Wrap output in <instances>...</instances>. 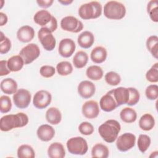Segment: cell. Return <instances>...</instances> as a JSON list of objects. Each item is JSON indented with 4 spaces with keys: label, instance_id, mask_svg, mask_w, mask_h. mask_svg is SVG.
Segmentation results:
<instances>
[{
    "label": "cell",
    "instance_id": "obj_9",
    "mask_svg": "<svg viewBox=\"0 0 158 158\" xmlns=\"http://www.w3.org/2000/svg\"><path fill=\"white\" fill-rule=\"evenodd\" d=\"M136 136L131 133H125L116 139V146L121 152H126L135 145Z\"/></svg>",
    "mask_w": 158,
    "mask_h": 158
},
{
    "label": "cell",
    "instance_id": "obj_12",
    "mask_svg": "<svg viewBox=\"0 0 158 158\" xmlns=\"http://www.w3.org/2000/svg\"><path fill=\"white\" fill-rule=\"evenodd\" d=\"M82 114L87 118L93 119L96 118L99 114L98 103L93 100L85 102L81 107Z\"/></svg>",
    "mask_w": 158,
    "mask_h": 158
},
{
    "label": "cell",
    "instance_id": "obj_40",
    "mask_svg": "<svg viewBox=\"0 0 158 158\" xmlns=\"http://www.w3.org/2000/svg\"><path fill=\"white\" fill-rule=\"evenodd\" d=\"M130 91V97L129 100L127 104L128 106H135L136 105L139 101L140 94L137 89L133 87L128 88Z\"/></svg>",
    "mask_w": 158,
    "mask_h": 158
},
{
    "label": "cell",
    "instance_id": "obj_14",
    "mask_svg": "<svg viewBox=\"0 0 158 158\" xmlns=\"http://www.w3.org/2000/svg\"><path fill=\"white\" fill-rule=\"evenodd\" d=\"M77 90L79 95L81 98L88 99L94 94L96 86L93 82L88 80H84L79 83Z\"/></svg>",
    "mask_w": 158,
    "mask_h": 158
},
{
    "label": "cell",
    "instance_id": "obj_5",
    "mask_svg": "<svg viewBox=\"0 0 158 158\" xmlns=\"http://www.w3.org/2000/svg\"><path fill=\"white\" fill-rule=\"evenodd\" d=\"M69 152L75 155H84L88 149V143L85 139L81 136L70 138L66 143Z\"/></svg>",
    "mask_w": 158,
    "mask_h": 158
},
{
    "label": "cell",
    "instance_id": "obj_45",
    "mask_svg": "<svg viewBox=\"0 0 158 158\" xmlns=\"http://www.w3.org/2000/svg\"><path fill=\"white\" fill-rule=\"evenodd\" d=\"M38 6L43 8H48L51 6L52 3L54 2L53 0H38L36 1Z\"/></svg>",
    "mask_w": 158,
    "mask_h": 158
},
{
    "label": "cell",
    "instance_id": "obj_31",
    "mask_svg": "<svg viewBox=\"0 0 158 158\" xmlns=\"http://www.w3.org/2000/svg\"><path fill=\"white\" fill-rule=\"evenodd\" d=\"M148 50L156 59L158 58V37L156 35L150 36L146 43Z\"/></svg>",
    "mask_w": 158,
    "mask_h": 158
},
{
    "label": "cell",
    "instance_id": "obj_25",
    "mask_svg": "<svg viewBox=\"0 0 158 158\" xmlns=\"http://www.w3.org/2000/svg\"><path fill=\"white\" fill-rule=\"evenodd\" d=\"M7 64L10 72H18L23 68L25 64L23 59L20 55H15L10 57L7 60Z\"/></svg>",
    "mask_w": 158,
    "mask_h": 158
},
{
    "label": "cell",
    "instance_id": "obj_18",
    "mask_svg": "<svg viewBox=\"0 0 158 158\" xmlns=\"http://www.w3.org/2000/svg\"><path fill=\"white\" fill-rule=\"evenodd\" d=\"M52 17L49 11L42 9L36 12L33 17V20L38 25L46 27L51 23Z\"/></svg>",
    "mask_w": 158,
    "mask_h": 158
},
{
    "label": "cell",
    "instance_id": "obj_7",
    "mask_svg": "<svg viewBox=\"0 0 158 158\" xmlns=\"http://www.w3.org/2000/svg\"><path fill=\"white\" fill-rule=\"evenodd\" d=\"M19 55L23 59L25 64H30L40 56V49L37 44L30 43L20 50Z\"/></svg>",
    "mask_w": 158,
    "mask_h": 158
},
{
    "label": "cell",
    "instance_id": "obj_43",
    "mask_svg": "<svg viewBox=\"0 0 158 158\" xmlns=\"http://www.w3.org/2000/svg\"><path fill=\"white\" fill-rule=\"evenodd\" d=\"M56 73V69L51 65H43L40 69V75L44 78L52 77Z\"/></svg>",
    "mask_w": 158,
    "mask_h": 158
},
{
    "label": "cell",
    "instance_id": "obj_37",
    "mask_svg": "<svg viewBox=\"0 0 158 158\" xmlns=\"http://www.w3.org/2000/svg\"><path fill=\"white\" fill-rule=\"evenodd\" d=\"M146 80L151 83L158 81V63H155L146 73Z\"/></svg>",
    "mask_w": 158,
    "mask_h": 158
},
{
    "label": "cell",
    "instance_id": "obj_22",
    "mask_svg": "<svg viewBox=\"0 0 158 158\" xmlns=\"http://www.w3.org/2000/svg\"><path fill=\"white\" fill-rule=\"evenodd\" d=\"M107 52L102 46H96L91 52L90 58L96 64H101L104 62L107 58Z\"/></svg>",
    "mask_w": 158,
    "mask_h": 158
},
{
    "label": "cell",
    "instance_id": "obj_38",
    "mask_svg": "<svg viewBox=\"0 0 158 158\" xmlns=\"http://www.w3.org/2000/svg\"><path fill=\"white\" fill-rule=\"evenodd\" d=\"M11 48V42L9 38L6 37L4 33L1 32L0 38V53L4 54L7 53Z\"/></svg>",
    "mask_w": 158,
    "mask_h": 158
},
{
    "label": "cell",
    "instance_id": "obj_33",
    "mask_svg": "<svg viewBox=\"0 0 158 158\" xmlns=\"http://www.w3.org/2000/svg\"><path fill=\"white\" fill-rule=\"evenodd\" d=\"M147 12L151 19L154 22H158V1L157 0H151L147 5Z\"/></svg>",
    "mask_w": 158,
    "mask_h": 158
},
{
    "label": "cell",
    "instance_id": "obj_42",
    "mask_svg": "<svg viewBox=\"0 0 158 158\" xmlns=\"http://www.w3.org/2000/svg\"><path fill=\"white\" fill-rule=\"evenodd\" d=\"M78 130L82 135H90L94 132V127L89 122H83L79 125Z\"/></svg>",
    "mask_w": 158,
    "mask_h": 158
},
{
    "label": "cell",
    "instance_id": "obj_27",
    "mask_svg": "<svg viewBox=\"0 0 158 158\" xmlns=\"http://www.w3.org/2000/svg\"><path fill=\"white\" fill-rule=\"evenodd\" d=\"M121 120L127 123H131L136 121L137 114L135 110L130 107H125L120 112Z\"/></svg>",
    "mask_w": 158,
    "mask_h": 158
},
{
    "label": "cell",
    "instance_id": "obj_6",
    "mask_svg": "<svg viewBox=\"0 0 158 158\" xmlns=\"http://www.w3.org/2000/svg\"><path fill=\"white\" fill-rule=\"evenodd\" d=\"M38 38L45 50L51 51L55 48L56 44V38L52 32L48 28L41 27L38 32Z\"/></svg>",
    "mask_w": 158,
    "mask_h": 158
},
{
    "label": "cell",
    "instance_id": "obj_46",
    "mask_svg": "<svg viewBox=\"0 0 158 158\" xmlns=\"http://www.w3.org/2000/svg\"><path fill=\"white\" fill-rule=\"evenodd\" d=\"M8 18L6 14L1 12H0V26H3L7 22Z\"/></svg>",
    "mask_w": 158,
    "mask_h": 158
},
{
    "label": "cell",
    "instance_id": "obj_20",
    "mask_svg": "<svg viewBox=\"0 0 158 158\" xmlns=\"http://www.w3.org/2000/svg\"><path fill=\"white\" fill-rule=\"evenodd\" d=\"M77 42L81 48L84 49L89 48L94 42V35L89 31H84L78 35Z\"/></svg>",
    "mask_w": 158,
    "mask_h": 158
},
{
    "label": "cell",
    "instance_id": "obj_41",
    "mask_svg": "<svg viewBox=\"0 0 158 158\" xmlns=\"http://www.w3.org/2000/svg\"><path fill=\"white\" fill-rule=\"evenodd\" d=\"M145 94L149 100H155L158 97V86L157 85H149L146 90Z\"/></svg>",
    "mask_w": 158,
    "mask_h": 158
},
{
    "label": "cell",
    "instance_id": "obj_23",
    "mask_svg": "<svg viewBox=\"0 0 158 158\" xmlns=\"http://www.w3.org/2000/svg\"><path fill=\"white\" fill-rule=\"evenodd\" d=\"M1 89L5 94H14L17 91V83L12 78H5L1 82Z\"/></svg>",
    "mask_w": 158,
    "mask_h": 158
},
{
    "label": "cell",
    "instance_id": "obj_24",
    "mask_svg": "<svg viewBox=\"0 0 158 158\" xmlns=\"http://www.w3.org/2000/svg\"><path fill=\"white\" fill-rule=\"evenodd\" d=\"M46 120L52 125L59 124L62 120V114L60 111L54 107L48 109L46 112Z\"/></svg>",
    "mask_w": 158,
    "mask_h": 158
},
{
    "label": "cell",
    "instance_id": "obj_11",
    "mask_svg": "<svg viewBox=\"0 0 158 158\" xmlns=\"http://www.w3.org/2000/svg\"><path fill=\"white\" fill-rule=\"evenodd\" d=\"M52 101L51 94L46 90H40L37 91L33 99V106L39 109H43L47 107Z\"/></svg>",
    "mask_w": 158,
    "mask_h": 158
},
{
    "label": "cell",
    "instance_id": "obj_8",
    "mask_svg": "<svg viewBox=\"0 0 158 158\" xmlns=\"http://www.w3.org/2000/svg\"><path fill=\"white\" fill-rule=\"evenodd\" d=\"M60 27L65 31L76 33L83 30V24L81 21L75 17L69 15L62 19L60 21Z\"/></svg>",
    "mask_w": 158,
    "mask_h": 158
},
{
    "label": "cell",
    "instance_id": "obj_26",
    "mask_svg": "<svg viewBox=\"0 0 158 158\" xmlns=\"http://www.w3.org/2000/svg\"><path fill=\"white\" fill-rule=\"evenodd\" d=\"M155 125V120L154 117L150 114L143 115L139 120V127L144 131L151 130Z\"/></svg>",
    "mask_w": 158,
    "mask_h": 158
},
{
    "label": "cell",
    "instance_id": "obj_16",
    "mask_svg": "<svg viewBox=\"0 0 158 158\" xmlns=\"http://www.w3.org/2000/svg\"><path fill=\"white\" fill-rule=\"evenodd\" d=\"M99 106L101 109L105 112H111L118 107L110 91L102 96L99 101Z\"/></svg>",
    "mask_w": 158,
    "mask_h": 158
},
{
    "label": "cell",
    "instance_id": "obj_13",
    "mask_svg": "<svg viewBox=\"0 0 158 158\" xmlns=\"http://www.w3.org/2000/svg\"><path fill=\"white\" fill-rule=\"evenodd\" d=\"M75 48V43L72 39L64 38L59 43L58 51L61 56L67 58L73 54Z\"/></svg>",
    "mask_w": 158,
    "mask_h": 158
},
{
    "label": "cell",
    "instance_id": "obj_39",
    "mask_svg": "<svg viewBox=\"0 0 158 158\" xmlns=\"http://www.w3.org/2000/svg\"><path fill=\"white\" fill-rule=\"evenodd\" d=\"M12 108V102L10 98L3 95L0 98V111L1 113H7Z\"/></svg>",
    "mask_w": 158,
    "mask_h": 158
},
{
    "label": "cell",
    "instance_id": "obj_1",
    "mask_svg": "<svg viewBox=\"0 0 158 158\" xmlns=\"http://www.w3.org/2000/svg\"><path fill=\"white\" fill-rule=\"evenodd\" d=\"M28 123V117L23 112L6 115L0 120V129L2 131H8L14 128L25 127Z\"/></svg>",
    "mask_w": 158,
    "mask_h": 158
},
{
    "label": "cell",
    "instance_id": "obj_21",
    "mask_svg": "<svg viewBox=\"0 0 158 158\" xmlns=\"http://www.w3.org/2000/svg\"><path fill=\"white\" fill-rule=\"evenodd\" d=\"M48 155L50 158H63L65 156L64 146L58 142L52 143L48 148Z\"/></svg>",
    "mask_w": 158,
    "mask_h": 158
},
{
    "label": "cell",
    "instance_id": "obj_3",
    "mask_svg": "<svg viewBox=\"0 0 158 158\" xmlns=\"http://www.w3.org/2000/svg\"><path fill=\"white\" fill-rule=\"evenodd\" d=\"M102 5L98 1L83 4L78 9V15L83 20L97 19L102 14Z\"/></svg>",
    "mask_w": 158,
    "mask_h": 158
},
{
    "label": "cell",
    "instance_id": "obj_15",
    "mask_svg": "<svg viewBox=\"0 0 158 158\" xmlns=\"http://www.w3.org/2000/svg\"><path fill=\"white\" fill-rule=\"evenodd\" d=\"M110 92L118 106L127 104L130 97V91L128 88L120 86L110 90Z\"/></svg>",
    "mask_w": 158,
    "mask_h": 158
},
{
    "label": "cell",
    "instance_id": "obj_19",
    "mask_svg": "<svg viewBox=\"0 0 158 158\" xmlns=\"http://www.w3.org/2000/svg\"><path fill=\"white\" fill-rule=\"evenodd\" d=\"M35 36L34 29L29 25L21 27L17 32V39L22 43H28L31 41Z\"/></svg>",
    "mask_w": 158,
    "mask_h": 158
},
{
    "label": "cell",
    "instance_id": "obj_10",
    "mask_svg": "<svg viewBox=\"0 0 158 158\" xmlns=\"http://www.w3.org/2000/svg\"><path fill=\"white\" fill-rule=\"evenodd\" d=\"M31 99V95L29 91L25 89H19L13 95V101L15 106L19 109L27 108Z\"/></svg>",
    "mask_w": 158,
    "mask_h": 158
},
{
    "label": "cell",
    "instance_id": "obj_36",
    "mask_svg": "<svg viewBox=\"0 0 158 158\" xmlns=\"http://www.w3.org/2000/svg\"><path fill=\"white\" fill-rule=\"evenodd\" d=\"M106 82L111 86H116L121 81V77L120 75L115 72H109L104 77Z\"/></svg>",
    "mask_w": 158,
    "mask_h": 158
},
{
    "label": "cell",
    "instance_id": "obj_47",
    "mask_svg": "<svg viewBox=\"0 0 158 158\" xmlns=\"http://www.w3.org/2000/svg\"><path fill=\"white\" fill-rule=\"evenodd\" d=\"M58 2L60 4H62V5L67 6V5H69L71 3H72L73 1L72 0H59Z\"/></svg>",
    "mask_w": 158,
    "mask_h": 158
},
{
    "label": "cell",
    "instance_id": "obj_34",
    "mask_svg": "<svg viewBox=\"0 0 158 158\" xmlns=\"http://www.w3.org/2000/svg\"><path fill=\"white\" fill-rule=\"evenodd\" d=\"M56 70L60 75L67 76L73 72V66L68 61H62L57 64Z\"/></svg>",
    "mask_w": 158,
    "mask_h": 158
},
{
    "label": "cell",
    "instance_id": "obj_44",
    "mask_svg": "<svg viewBox=\"0 0 158 158\" xmlns=\"http://www.w3.org/2000/svg\"><path fill=\"white\" fill-rule=\"evenodd\" d=\"M10 71L7 67V60H2L0 61V75L4 76L8 75Z\"/></svg>",
    "mask_w": 158,
    "mask_h": 158
},
{
    "label": "cell",
    "instance_id": "obj_35",
    "mask_svg": "<svg viewBox=\"0 0 158 158\" xmlns=\"http://www.w3.org/2000/svg\"><path fill=\"white\" fill-rule=\"evenodd\" d=\"M151 142V138L148 135L145 134L139 135L137 141V144L139 151L142 153H144L150 146Z\"/></svg>",
    "mask_w": 158,
    "mask_h": 158
},
{
    "label": "cell",
    "instance_id": "obj_4",
    "mask_svg": "<svg viewBox=\"0 0 158 158\" xmlns=\"http://www.w3.org/2000/svg\"><path fill=\"white\" fill-rule=\"evenodd\" d=\"M126 14V8L123 4L116 1H110L104 6V15L106 17L113 20H120Z\"/></svg>",
    "mask_w": 158,
    "mask_h": 158
},
{
    "label": "cell",
    "instance_id": "obj_2",
    "mask_svg": "<svg viewBox=\"0 0 158 158\" xmlns=\"http://www.w3.org/2000/svg\"><path fill=\"white\" fill-rule=\"evenodd\" d=\"M120 130L121 126L118 121L109 119L99 127L98 132L106 142L112 143L116 140Z\"/></svg>",
    "mask_w": 158,
    "mask_h": 158
},
{
    "label": "cell",
    "instance_id": "obj_30",
    "mask_svg": "<svg viewBox=\"0 0 158 158\" xmlns=\"http://www.w3.org/2000/svg\"><path fill=\"white\" fill-rule=\"evenodd\" d=\"M86 75L89 79L92 80H99L103 77V70L98 65H91L86 70Z\"/></svg>",
    "mask_w": 158,
    "mask_h": 158
},
{
    "label": "cell",
    "instance_id": "obj_29",
    "mask_svg": "<svg viewBox=\"0 0 158 158\" xmlns=\"http://www.w3.org/2000/svg\"><path fill=\"white\" fill-rule=\"evenodd\" d=\"M88 60V56L83 51H79L74 55L73 58V64L77 69L84 67Z\"/></svg>",
    "mask_w": 158,
    "mask_h": 158
},
{
    "label": "cell",
    "instance_id": "obj_32",
    "mask_svg": "<svg viewBox=\"0 0 158 158\" xmlns=\"http://www.w3.org/2000/svg\"><path fill=\"white\" fill-rule=\"evenodd\" d=\"M17 157L19 158H34L35 152L31 146L22 144L17 149Z\"/></svg>",
    "mask_w": 158,
    "mask_h": 158
},
{
    "label": "cell",
    "instance_id": "obj_17",
    "mask_svg": "<svg viewBox=\"0 0 158 158\" xmlns=\"http://www.w3.org/2000/svg\"><path fill=\"white\" fill-rule=\"evenodd\" d=\"M37 136L43 141H49L51 140L55 135L54 128L48 124L41 125L38 127L36 131Z\"/></svg>",
    "mask_w": 158,
    "mask_h": 158
},
{
    "label": "cell",
    "instance_id": "obj_28",
    "mask_svg": "<svg viewBox=\"0 0 158 158\" xmlns=\"http://www.w3.org/2000/svg\"><path fill=\"white\" fill-rule=\"evenodd\" d=\"M109 154V151L108 148L101 143L96 144L91 149V156L93 157L107 158Z\"/></svg>",
    "mask_w": 158,
    "mask_h": 158
}]
</instances>
